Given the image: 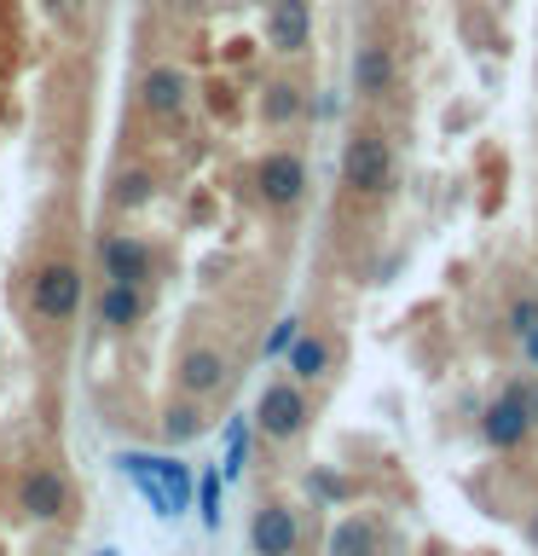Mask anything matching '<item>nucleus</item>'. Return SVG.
<instances>
[{
    "label": "nucleus",
    "instance_id": "2",
    "mask_svg": "<svg viewBox=\"0 0 538 556\" xmlns=\"http://www.w3.org/2000/svg\"><path fill=\"white\" fill-rule=\"evenodd\" d=\"M255 434H267V441H295V434L307 429V394H302V382L295 377H278L260 389L255 400Z\"/></svg>",
    "mask_w": 538,
    "mask_h": 556
},
{
    "label": "nucleus",
    "instance_id": "13",
    "mask_svg": "<svg viewBox=\"0 0 538 556\" xmlns=\"http://www.w3.org/2000/svg\"><path fill=\"white\" fill-rule=\"evenodd\" d=\"M330 556H382V528L376 516H342L324 539Z\"/></svg>",
    "mask_w": 538,
    "mask_h": 556
},
{
    "label": "nucleus",
    "instance_id": "8",
    "mask_svg": "<svg viewBox=\"0 0 538 556\" xmlns=\"http://www.w3.org/2000/svg\"><path fill=\"white\" fill-rule=\"evenodd\" d=\"M191 104V70L180 64H151L145 76H139V111L156 116V122H168V116H180Z\"/></svg>",
    "mask_w": 538,
    "mask_h": 556
},
{
    "label": "nucleus",
    "instance_id": "21",
    "mask_svg": "<svg viewBox=\"0 0 538 556\" xmlns=\"http://www.w3.org/2000/svg\"><path fill=\"white\" fill-rule=\"evenodd\" d=\"M220 469H203V476H197V486H191V493H197V510H203V528L208 533H215L220 528Z\"/></svg>",
    "mask_w": 538,
    "mask_h": 556
},
{
    "label": "nucleus",
    "instance_id": "9",
    "mask_svg": "<svg viewBox=\"0 0 538 556\" xmlns=\"http://www.w3.org/2000/svg\"><path fill=\"white\" fill-rule=\"evenodd\" d=\"M249 545H255V556H295L302 551V516H295L284 498L260 504L255 521H249Z\"/></svg>",
    "mask_w": 538,
    "mask_h": 556
},
{
    "label": "nucleus",
    "instance_id": "1",
    "mask_svg": "<svg viewBox=\"0 0 538 556\" xmlns=\"http://www.w3.org/2000/svg\"><path fill=\"white\" fill-rule=\"evenodd\" d=\"M116 469L128 476L139 493H145V504L163 521H180L191 510V464H180L174 452H116Z\"/></svg>",
    "mask_w": 538,
    "mask_h": 556
},
{
    "label": "nucleus",
    "instance_id": "5",
    "mask_svg": "<svg viewBox=\"0 0 538 556\" xmlns=\"http://www.w3.org/2000/svg\"><path fill=\"white\" fill-rule=\"evenodd\" d=\"M249 180H255V191H260L267 208H295L307 198V156L302 151H267Z\"/></svg>",
    "mask_w": 538,
    "mask_h": 556
},
{
    "label": "nucleus",
    "instance_id": "26",
    "mask_svg": "<svg viewBox=\"0 0 538 556\" xmlns=\"http://www.w3.org/2000/svg\"><path fill=\"white\" fill-rule=\"evenodd\" d=\"M510 394L521 400V412H527V424L538 429V377H527V382H510Z\"/></svg>",
    "mask_w": 538,
    "mask_h": 556
},
{
    "label": "nucleus",
    "instance_id": "25",
    "mask_svg": "<svg viewBox=\"0 0 538 556\" xmlns=\"http://www.w3.org/2000/svg\"><path fill=\"white\" fill-rule=\"evenodd\" d=\"M538 325V295H515L510 302V330L521 337V330H533Z\"/></svg>",
    "mask_w": 538,
    "mask_h": 556
},
{
    "label": "nucleus",
    "instance_id": "10",
    "mask_svg": "<svg viewBox=\"0 0 538 556\" xmlns=\"http://www.w3.org/2000/svg\"><path fill=\"white\" fill-rule=\"evenodd\" d=\"M267 47L278 52V59H302V52L312 47V7H307V0H272Z\"/></svg>",
    "mask_w": 538,
    "mask_h": 556
},
{
    "label": "nucleus",
    "instance_id": "6",
    "mask_svg": "<svg viewBox=\"0 0 538 556\" xmlns=\"http://www.w3.org/2000/svg\"><path fill=\"white\" fill-rule=\"evenodd\" d=\"M17 510H24V521H59L69 510V476L47 464L24 469L17 476Z\"/></svg>",
    "mask_w": 538,
    "mask_h": 556
},
{
    "label": "nucleus",
    "instance_id": "27",
    "mask_svg": "<svg viewBox=\"0 0 538 556\" xmlns=\"http://www.w3.org/2000/svg\"><path fill=\"white\" fill-rule=\"evenodd\" d=\"M515 342H521V359H527V365H533V371H538V325H533V330H521V337H515Z\"/></svg>",
    "mask_w": 538,
    "mask_h": 556
},
{
    "label": "nucleus",
    "instance_id": "7",
    "mask_svg": "<svg viewBox=\"0 0 538 556\" xmlns=\"http://www.w3.org/2000/svg\"><path fill=\"white\" fill-rule=\"evenodd\" d=\"M99 267L111 285H133V290H145L151 285V243L145 238H133V232H111V238H99Z\"/></svg>",
    "mask_w": 538,
    "mask_h": 556
},
{
    "label": "nucleus",
    "instance_id": "19",
    "mask_svg": "<svg viewBox=\"0 0 538 556\" xmlns=\"http://www.w3.org/2000/svg\"><path fill=\"white\" fill-rule=\"evenodd\" d=\"M249 452H255V424H249V417H232V429H226L220 481H243V469H249Z\"/></svg>",
    "mask_w": 538,
    "mask_h": 556
},
{
    "label": "nucleus",
    "instance_id": "24",
    "mask_svg": "<svg viewBox=\"0 0 538 556\" xmlns=\"http://www.w3.org/2000/svg\"><path fill=\"white\" fill-rule=\"evenodd\" d=\"M307 486H312V493H319L324 504H336V498H347V493H354V486H347L342 476H330V469H312V481H307Z\"/></svg>",
    "mask_w": 538,
    "mask_h": 556
},
{
    "label": "nucleus",
    "instance_id": "18",
    "mask_svg": "<svg viewBox=\"0 0 538 556\" xmlns=\"http://www.w3.org/2000/svg\"><path fill=\"white\" fill-rule=\"evenodd\" d=\"M302 111H307V99L295 81H272L267 93H260V122H267V128H284V122H295Z\"/></svg>",
    "mask_w": 538,
    "mask_h": 556
},
{
    "label": "nucleus",
    "instance_id": "14",
    "mask_svg": "<svg viewBox=\"0 0 538 556\" xmlns=\"http://www.w3.org/2000/svg\"><path fill=\"white\" fill-rule=\"evenodd\" d=\"M394 76H399V70H394V52L382 47V41L354 52V93H359V99H382V93L394 87Z\"/></svg>",
    "mask_w": 538,
    "mask_h": 556
},
{
    "label": "nucleus",
    "instance_id": "23",
    "mask_svg": "<svg viewBox=\"0 0 538 556\" xmlns=\"http://www.w3.org/2000/svg\"><path fill=\"white\" fill-rule=\"evenodd\" d=\"M295 337H302V319L290 313V319H278V325H272V337H267V348H260V354H267V359H278V354H284V348H290Z\"/></svg>",
    "mask_w": 538,
    "mask_h": 556
},
{
    "label": "nucleus",
    "instance_id": "22",
    "mask_svg": "<svg viewBox=\"0 0 538 556\" xmlns=\"http://www.w3.org/2000/svg\"><path fill=\"white\" fill-rule=\"evenodd\" d=\"M35 7H41L59 29H81V0H35Z\"/></svg>",
    "mask_w": 538,
    "mask_h": 556
},
{
    "label": "nucleus",
    "instance_id": "12",
    "mask_svg": "<svg viewBox=\"0 0 538 556\" xmlns=\"http://www.w3.org/2000/svg\"><path fill=\"white\" fill-rule=\"evenodd\" d=\"M527 434H533V424H527V412H521V400L503 389L492 406L481 412V441L492 446V452H515V446H527Z\"/></svg>",
    "mask_w": 538,
    "mask_h": 556
},
{
    "label": "nucleus",
    "instance_id": "30",
    "mask_svg": "<svg viewBox=\"0 0 538 556\" xmlns=\"http://www.w3.org/2000/svg\"><path fill=\"white\" fill-rule=\"evenodd\" d=\"M93 556H121V551H111V545H104V551H93Z\"/></svg>",
    "mask_w": 538,
    "mask_h": 556
},
{
    "label": "nucleus",
    "instance_id": "29",
    "mask_svg": "<svg viewBox=\"0 0 538 556\" xmlns=\"http://www.w3.org/2000/svg\"><path fill=\"white\" fill-rule=\"evenodd\" d=\"M527 545H533V551H538V516H533V521H527Z\"/></svg>",
    "mask_w": 538,
    "mask_h": 556
},
{
    "label": "nucleus",
    "instance_id": "20",
    "mask_svg": "<svg viewBox=\"0 0 538 556\" xmlns=\"http://www.w3.org/2000/svg\"><path fill=\"white\" fill-rule=\"evenodd\" d=\"M111 203H116V208H151V203H156V174H151V168H128V174L116 180Z\"/></svg>",
    "mask_w": 538,
    "mask_h": 556
},
{
    "label": "nucleus",
    "instance_id": "11",
    "mask_svg": "<svg viewBox=\"0 0 538 556\" xmlns=\"http://www.w3.org/2000/svg\"><path fill=\"white\" fill-rule=\"evenodd\" d=\"M174 382H180V394L208 400V394H220L226 382H232V365H226L220 348H185V354H180V371H174Z\"/></svg>",
    "mask_w": 538,
    "mask_h": 556
},
{
    "label": "nucleus",
    "instance_id": "28",
    "mask_svg": "<svg viewBox=\"0 0 538 556\" xmlns=\"http://www.w3.org/2000/svg\"><path fill=\"white\" fill-rule=\"evenodd\" d=\"M168 7H174V12H203L208 0H168Z\"/></svg>",
    "mask_w": 538,
    "mask_h": 556
},
{
    "label": "nucleus",
    "instance_id": "15",
    "mask_svg": "<svg viewBox=\"0 0 538 556\" xmlns=\"http://www.w3.org/2000/svg\"><path fill=\"white\" fill-rule=\"evenodd\" d=\"M139 313H145V295H139L133 285H104L99 302H93V319H99L104 330H133Z\"/></svg>",
    "mask_w": 538,
    "mask_h": 556
},
{
    "label": "nucleus",
    "instance_id": "16",
    "mask_svg": "<svg viewBox=\"0 0 538 556\" xmlns=\"http://www.w3.org/2000/svg\"><path fill=\"white\" fill-rule=\"evenodd\" d=\"M284 354H290V377L302 382V389H307V382H324V377H330V342H324V337H295Z\"/></svg>",
    "mask_w": 538,
    "mask_h": 556
},
{
    "label": "nucleus",
    "instance_id": "3",
    "mask_svg": "<svg viewBox=\"0 0 538 556\" xmlns=\"http://www.w3.org/2000/svg\"><path fill=\"white\" fill-rule=\"evenodd\" d=\"M342 180L359 191V198H382L394 186V146L382 134H354L342 151Z\"/></svg>",
    "mask_w": 538,
    "mask_h": 556
},
{
    "label": "nucleus",
    "instance_id": "4",
    "mask_svg": "<svg viewBox=\"0 0 538 556\" xmlns=\"http://www.w3.org/2000/svg\"><path fill=\"white\" fill-rule=\"evenodd\" d=\"M29 307L41 313V319H52V325L76 319V307H81V267L76 261H47V267H35Z\"/></svg>",
    "mask_w": 538,
    "mask_h": 556
},
{
    "label": "nucleus",
    "instance_id": "17",
    "mask_svg": "<svg viewBox=\"0 0 538 556\" xmlns=\"http://www.w3.org/2000/svg\"><path fill=\"white\" fill-rule=\"evenodd\" d=\"M203 400H191V394H180L174 406H163V441L168 446H185V441H197L203 434Z\"/></svg>",
    "mask_w": 538,
    "mask_h": 556
}]
</instances>
